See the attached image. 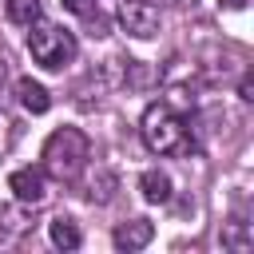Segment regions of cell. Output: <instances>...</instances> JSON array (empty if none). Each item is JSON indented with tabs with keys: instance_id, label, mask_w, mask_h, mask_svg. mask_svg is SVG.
<instances>
[{
	"instance_id": "14",
	"label": "cell",
	"mask_w": 254,
	"mask_h": 254,
	"mask_svg": "<svg viewBox=\"0 0 254 254\" xmlns=\"http://www.w3.org/2000/svg\"><path fill=\"white\" fill-rule=\"evenodd\" d=\"M0 71H4V56H0Z\"/></svg>"
},
{
	"instance_id": "13",
	"label": "cell",
	"mask_w": 254,
	"mask_h": 254,
	"mask_svg": "<svg viewBox=\"0 0 254 254\" xmlns=\"http://www.w3.org/2000/svg\"><path fill=\"white\" fill-rule=\"evenodd\" d=\"M218 4H222V8H234V12H238V8H246V0H218Z\"/></svg>"
},
{
	"instance_id": "7",
	"label": "cell",
	"mask_w": 254,
	"mask_h": 254,
	"mask_svg": "<svg viewBox=\"0 0 254 254\" xmlns=\"http://www.w3.org/2000/svg\"><path fill=\"white\" fill-rule=\"evenodd\" d=\"M16 95H20V103H24L32 115H44V111L52 107V95H48V87H44V83H36L32 75L16 79Z\"/></svg>"
},
{
	"instance_id": "2",
	"label": "cell",
	"mask_w": 254,
	"mask_h": 254,
	"mask_svg": "<svg viewBox=\"0 0 254 254\" xmlns=\"http://www.w3.org/2000/svg\"><path fill=\"white\" fill-rule=\"evenodd\" d=\"M139 135H143L147 151H155V155H187V151H190V139H187L183 119H179L167 103H151V107L143 111Z\"/></svg>"
},
{
	"instance_id": "12",
	"label": "cell",
	"mask_w": 254,
	"mask_h": 254,
	"mask_svg": "<svg viewBox=\"0 0 254 254\" xmlns=\"http://www.w3.org/2000/svg\"><path fill=\"white\" fill-rule=\"evenodd\" d=\"M238 91H242V99H254V83H250V75L242 79V87H238Z\"/></svg>"
},
{
	"instance_id": "3",
	"label": "cell",
	"mask_w": 254,
	"mask_h": 254,
	"mask_svg": "<svg viewBox=\"0 0 254 254\" xmlns=\"http://www.w3.org/2000/svg\"><path fill=\"white\" fill-rule=\"evenodd\" d=\"M28 28H32V32H28V52H32L36 64L60 71L64 64L75 60V36H71V32L56 28V24H40V20L28 24Z\"/></svg>"
},
{
	"instance_id": "4",
	"label": "cell",
	"mask_w": 254,
	"mask_h": 254,
	"mask_svg": "<svg viewBox=\"0 0 254 254\" xmlns=\"http://www.w3.org/2000/svg\"><path fill=\"white\" fill-rule=\"evenodd\" d=\"M119 24H123V32L147 40V36L159 32V8L151 0H123L119 4Z\"/></svg>"
},
{
	"instance_id": "9",
	"label": "cell",
	"mask_w": 254,
	"mask_h": 254,
	"mask_svg": "<svg viewBox=\"0 0 254 254\" xmlns=\"http://www.w3.org/2000/svg\"><path fill=\"white\" fill-rule=\"evenodd\" d=\"M48 234H52V242H56L60 250H75V246H79V226H75L71 218H52Z\"/></svg>"
},
{
	"instance_id": "1",
	"label": "cell",
	"mask_w": 254,
	"mask_h": 254,
	"mask_svg": "<svg viewBox=\"0 0 254 254\" xmlns=\"http://www.w3.org/2000/svg\"><path fill=\"white\" fill-rule=\"evenodd\" d=\"M87 155H91V143L79 127H60L48 135L44 143V171L52 179H75L83 167H87Z\"/></svg>"
},
{
	"instance_id": "11",
	"label": "cell",
	"mask_w": 254,
	"mask_h": 254,
	"mask_svg": "<svg viewBox=\"0 0 254 254\" xmlns=\"http://www.w3.org/2000/svg\"><path fill=\"white\" fill-rule=\"evenodd\" d=\"M64 8H67V12H75V16H91V12H95V4H91V0H64Z\"/></svg>"
},
{
	"instance_id": "6",
	"label": "cell",
	"mask_w": 254,
	"mask_h": 254,
	"mask_svg": "<svg viewBox=\"0 0 254 254\" xmlns=\"http://www.w3.org/2000/svg\"><path fill=\"white\" fill-rule=\"evenodd\" d=\"M151 238H155V226L147 218H131V222L115 226V246L119 250H143Z\"/></svg>"
},
{
	"instance_id": "8",
	"label": "cell",
	"mask_w": 254,
	"mask_h": 254,
	"mask_svg": "<svg viewBox=\"0 0 254 254\" xmlns=\"http://www.w3.org/2000/svg\"><path fill=\"white\" fill-rule=\"evenodd\" d=\"M139 187H143V198H147V202H167V198H171V179H167L163 171H147V175L139 179Z\"/></svg>"
},
{
	"instance_id": "5",
	"label": "cell",
	"mask_w": 254,
	"mask_h": 254,
	"mask_svg": "<svg viewBox=\"0 0 254 254\" xmlns=\"http://www.w3.org/2000/svg\"><path fill=\"white\" fill-rule=\"evenodd\" d=\"M8 190L20 202H44V194H48V171L44 167H20V171L8 175Z\"/></svg>"
},
{
	"instance_id": "10",
	"label": "cell",
	"mask_w": 254,
	"mask_h": 254,
	"mask_svg": "<svg viewBox=\"0 0 254 254\" xmlns=\"http://www.w3.org/2000/svg\"><path fill=\"white\" fill-rule=\"evenodd\" d=\"M40 12H44L40 0H8V20H12V24H24V28H28V24L40 20Z\"/></svg>"
}]
</instances>
